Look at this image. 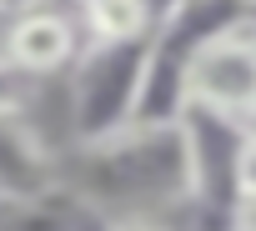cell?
Segmentation results:
<instances>
[{
    "label": "cell",
    "instance_id": "1",
    "mask_svg": "<svg viewBox=\"0 0 256 231\" xmlns=\"http://www.w3.org/2000/svg\"><path fill=\"white\" fill-rule=\"evenodd\" d=\"M76 166H66V181L106 216H171L176 206L201 201L196 196V166H191V141L181 121L166 126H126L106 141L70 146Z\"/></svg>",
    "mask_w": 256,
    "mask_h": 231
},
{
    "label": "cell",
    "instance_id": "2",
    "mask_svg": "<svg viewBox=\"0 0 256 231\" xmlns=\"http://www.w3.org/2000/svg\"><path fill=\"white\" fill-rule=\"evenodd\" d=\"M146 60H151V36L86 40V50L66 70V136H70V146L106 141L136 121Z\"/></svg>",
    "mask_w": 256,
    "mask_h": 231
},
{
    "label": "cell",
    "instance_id": "3",
    "mask_svg": "<svg viewBox=\"0 0 256 231\" xmlns=\"http://www.w3.org/2000/svg\"><path fill=\"white\" fill-rule=\"evenodd\" d=\"M186 96L191 106L226 110L236 121L256 106V6L191 50Z\"/></svg>",
    "mask_w": 256,
    "mask_h": 231
},
{
    "label": "cell",
    "instance_id": "4",
    "mask_svg": "<svg viewBox=\"0 0 256 231\" xmlns=\"http://www.w3.org/2000/svg\"><path fill=\"white\" fill-rule=\"evenodd\" d=\"M66 186V161L56 141L36 126V110L0 116V221L20 206H36Z\"/></svg>",
    "mask_w": 256,
    "mask_h": 231
},
{
    "label": "cell",
    "instance_id": "5",
    "mask_svg": "<svg viewBox=\"0 0 256 231\" xmlns=\"http://www.w3.org/2000/svg\"><path fill=\"white\" fill-rule=\"evenodd\" d=\"M86 20L76 6H46L26 10V16H10L0 26V50H6L20 70H30L36 80H56L76 66V56L86 50Z\"/></svg>",
    "mask_w": 256,
    "mask_h": 231
},
{
    "label": "cell",
    "instance_id": "6",
    "mask_svg": "<svg viewBox=\"0 0 256 231\" xmlns=\"http://www.w3.org/2000/svg\"><path fill=\"white\" fill-rule=\"evenodd\" d=\"M80 20H86V36H90V40L151 36V20H146V6H141V0H100V6H86V10H80Z\"/></svg>",
    "mask_w": 256,
    "mask_h": 231
},
{
    "label": "cell",
    "instance_id": "7",
    "mask_svg": "<svg viewBox=\"0 0 256 231\" xmlns=\"http://www.w3.org/2000/svg\"><path fill=\"white\" fill-rule=\"evenodd\" d=\"M46 80H36L30 70H20L6 50H0V116H10V110H30L36 96H40Z\"/></svg>",
    "mask_w": 256,
    "mask_h": 231
},
{
    "label": "cell",
    "instance_id": "8",
    "mask_svg": "<svg viewBox=\"0 0 256 231\" xmlns=\"http://www.w3.org/2000/svg\"><path fill=\"white\" fill-rule=\"evenodd\" d=\"M226 221L241 226V231H256V191H236L231 206H226Z\"/></svg>",
    "mask_w": 256,
    "mask_h": 231
},
{
    "label": "cell",
    "instance_id": "9",
    "mask_svg": "<svg viewBox=\"0 0 256 231\" xmlns=\"http://www.w3.org/2000/svg\"><path fill=\"white\" fill-rule=\"evenodd\" d=\"M236 191H256V136H246V146H241V166H236Z\"/></svg>",
    "mask_w": 256,
    "mask_h": 231
},
{
    "label": "cell",
    "instance_id": "10",
    "mask_svg": "<svg viewBox=\"0 0 256 231\" xmlns=\"http://www.w3.org/2000/svg\"><path fill=\"white\" fill-rule=\"evenodd\" d=\"M141 6H146V20H151V30H161L166 20H176V16H181V6H186V0H141Z\"/></svg>",
    "mask_w": 256,
    "mask_h": 231
},
{
    "label": "cell",
    "instance_id": "11",
    "mask_svg": "<svg viewBox=\"0 0 256 231\" xmlns=\"http://www.w3.org/2000/svg\"><path fill=\"white\" fill-rule=\"evenodd\" d=\"M36 6H46V0H0V20H10V16H26V10H36Z\"/></svg>",
    "mask_w": 256,
    "mask_h": 231
},
{
    "label": "cell",
    "instance_id": "12",
    "mask_svg": "<svg viewBox=\"0 0 256 231\" xmlns=\"http://www.w3.org/2000/svg\"><path fill=\"white\" fill-rule=\"evenodd\" d=\"M241 126H246V136H256V106H251V110L241 116Z\"/></svg>",
    "mask_w": 256,
    "mask_h": 231
},
{
    "label": "cell",
    "instance_id": "13",
    "mask_svg": "<svg viewBox=\"0 0 256 231\" xmlns=\"http://www.w3.org/2000/svg\"><path fill=\"white\" fill-rule=\"evenodd\" d=\"M70 6H76V10H86V6H100V0H70Z\"/></svg>",
    "mask_w": 256,
    "mask_h": 231
},
{
    "label": "cell",
    "instance_id": "14",
    "mask_svg": "<svg viewBox=\"0 0 256 231\" xmlns=\"http://www.w3.org/2000/svg\"><path fill=\"white\" fill-rule=\"evenodd\" d=\"M246 6H256V0H246Z\"/></svg>",
    "mask_w": 256,
    "mask_h": 231
},
{
    "label": "cell",
    "instance_id": "15",
    "mask_svg": "<svg viewBox=\"0 0 256 231\" xmlns=\"http://www.w3.org/2000/svg\"><path fill=\"white\" fill-rule=\"evenodd\" d=\"M0 26H6V20H0Z\"/></svg>",
    "mask_w": 256,
    "mask_h": 231
}]
</instances>
